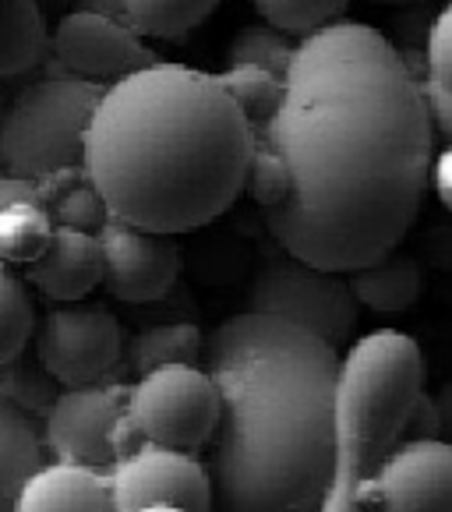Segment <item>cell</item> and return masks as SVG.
Masks as SVG:
<instances>
[{"label": "cell", "instance_id": "24", "mask_svg": "<svg viewBox=\"0 0 452 512\" xmlns=\"http://www.w3.org/2000/svg\"><path fill=\"white\" fill-rule=\"evenodd\" d=\"M251 4L269 29L290 39H304L339 22V15L350 8V0H251Z\"/></svg>", "mask_w": 452, "mask_h": 512}, {"label": "cell", "instance_id": "5", "mask_svg": "<svg viewBox=\"0 0 452 512\" xmlns=\"http://www.w3.org/2000/svg\"><path fill=\"white\" fill-rule=\"evenodd\" d=\"M99 96L103 85L75 75L39 78L18 92L0 124V174L43 181L82 166L85 128Z\"/></svg>", "mask_w": 452, "mask_h": 512}, {"label": "cell", "instance_id": "22", "mask_svg": "<svg viewBox=\"0 0 452 512\" xmlns=\"http://www.w3.org/2000/svg\"><path fill=\"white\" fill-rule=\"evenodd\" d=\"M216 8L219 0H124L131 29L156 39H184Z\"/></svg>", "mask_w": 452, "mask_h": 512}, {"label": "cell", "instance_id": "10", "mask_svg": "<svg viewBox=\"0 0 452 512\" xmlns=\"http://www.w3.org/2000/svg\"><path fill=\"white\" fill-rule=\"evenodd\" d=\"M113 512L145 505H177L184 512H212V484L205 463L191 452L135 442L106 467Z\"/></svg>", "mask_w": 452, "mask_h": 512}, {"label": "cell", "instance_id": "32", "mask_svg": "<svg viewBox=\"0 0 452 512\" xmlns=\"http://www.w3.org/2000/svg\"><path fill=\"white\" fill-rule=\"evenodd\" d=\"M378 4H392L396 8V4H428V0H378Z\"/></svg>", "mask_w": 452, "mask_h": 512}, {"label": "cell", "instance_id": "18", "mask_svg": "<svg viewBox=\"0 0 452 512\" xmlns=\"http://www.w3.org/2000/svg\"><path fill=\"white\" fill-rule=\"evenodd\" d=\"M39 463L43 442L36 421L8 400H0V512H15L18 491Z\"/></svg>", "mask_w": 452, "mask_h": 512}, {"label": "cell", "instance_id": "15", "mask_svg": "<svg viewBox=\"0 0 452 512\" xmlns=\"http://www.w3.org/2000/svg\"><path fill=\"white\" fill-rule=\"evenodd\" d=\"M15 512H113L106 470L39 463L18 491Z\"/></svg>", "mask_w": 452, "mask_h": 512}, {"label": "cell", "instance_id": "1", "mask_svg": "<svg viewBox=\"0 0 452 512\" xmlns=\"http://www.w3.org/2000/svg\"><path fill=\"white\" fill-rule=\"evenodd\" d=\"M287 174L265 209L283 255L354 272L417 223L435 121L407 53L364 22H332L294 46L272 117L255 131Z\"/></svg>", "mask_w": 452, "mask_h": 512}, {"label": "cell", "instance_id": "12", "mask_svg": "<svg viewBox=\"0 0 452 512\" xmlns=\"http://www.w3.org/2000/svg\"><path fill=\"white\" fill-rule=\"evenodd\" d=\"M96 237L103 248V287L113 301L152 304L177 287L184 258L170 234H152L106 216Z\"/></svg>", "mask_w": 452, "mask_h": 512}, {"label": "cell", "instance_id": "6", "mask_svg": "<svg viewBox=\"0 0 452 512\" xmlns=\"http://www.w3.org/2000/svg\"><path fill=\"white\" fill-rule=\"evenodd\" d=\"M219 421V392L198 364H166L138 375L124 396V424L138 442L195 452Z\"/></svg>", "mask_w": 452, "mask_h": 512}, {"label": "cell", "instance_id": "7", "mask_svg": "<svg viewBox=\"0 0 452 512\" xmlns=\"http://www.w3.org/2000/svg\"><path fill=\"white\" fill-rule=\"evenodd\" d=\"M248 311L287 318V322L315 332L329 347L347 343L361 318V308L350 294L347 272L315 269L290 255L272 258L258 269L248 287Z\"/></svg>", "mask_w": 452, "mask_h": 512}, {"label": "cell", "instance_id": "31", "mask_svg": "<svg viewBox=\"0 0 452 512\" xmlns=\"http://www.w3.org/2000/svg\"><path fill=\"white\" fill-rule=\"evenodd\" d=\"M8 92H4V85H0V124H4V113H8Z\"/></svg>", "mask_w": 452, "mask_h": 512}, {"label": "cell", "instance_id": "17", "mask_svg": "<svg viewBox=\"0 0 452 512\" xmlns=\"http://www.w3.org/2000/svg\"><path fill=\"white\" fill-rule=\"evenodd\" d=\"M50 50V29L39 0H0V82L22 78Z\"/></svg>", "mask_w": 452, "mask_h": 512}, {"label": "cell", "instance_id": "9", "mask_svg": "<svg viewBox=\"0 0 452 512\" xmlns=\"http://www.w3.org/2000/svg\"><path fill=\"white\" fill-rule=\"evenodd\" d=\"M124 396H128V382L121 378L61 389L39 417L43 452H53L57 463L106 470L117 460V424L124 417Z\"/></svg>", "mask_w": 452, "mask_h": 512}, {"label": "cell", "instance_id": "11", "mask_svg": "<svg viewBox=\"0 0 452 512\" xmlns=\"http://www.w3.org/2000/svg\"><path fill=\"white\" fill-rule=\"evenodd\" d=\"M368 512H452V452L442 438H403L361 484Z\"/></svg>", "mask_w": 452, "mask_h": 512}, {"label": "cell", "instance_id": "30", "mask_svg": "<svg viewBox=\"0 0 452 512\" xmlns=\"http://www.w3.org/2000/svg\"><path fill=\"white\" fill-rule=\"evenodd\" d=\"M131 512H184L177 505H145V509H131Z\"/></svg>", "mask_w": 452, "mask_h": 512}, {"label": "cell", "instance_id": "23", "mask_svg": "<svg viewBox=\"0 0 452 512\" xmlns=\"http://www.w3.org/2000/svg\"><path fill=\"white\" fill-rule=\"evenodd\" d=\"M32 329H36V308H32L29 287L15 272V265L0 262V364L25 354Z\"/></svg>", "mask_w": 452, "mask_h": 512}, {"label": "cell", "instance_id": "14", "mask_svg": "<svg viewBox=\"0 0 452 512\" xmlns=\"http://www.w3.org/2000/svg\"><path fill=\"white\" fill-rule=\"evenodd\" d=\"M18 276L46 294L53 304L85 301L103 283V248L92 230L53 226L43 255L22 265Z\"/></svg>", "mask_w": 452, "mask_h": 512}, {"label": "cell", "instance_id": "20", "mask_svg": "<svg viewBox=\"0 0 452 512\" xmlns=\"http://www.w3.org/2000/svg\"><path fill=\"white\" fill-rule=\"evenodd\" d=\"M449 32H452V8L445 4V8L438 11L435 22H431L428 36H424V78H417V82H421L424 99H428L435 131H442V135H449V131H452V75H449L452 50H449Z\"/></svg>", "mask_w": 452, "mask_h": 512}, {"label": "cell", "instance_id": "2", "mask_svg": "<svg viewBox=\"0 0 452 512\" xmlns=\"http://www.w3.org/2000/svg\"><path fill=\"white\" fill-rule=\"evenodd\" d=\"M202 347L219 392L212 512H315L332 467L336 347L262 311L226 318Z\"/></svg>", "mask_w": 452, "mask_h": 512}, {"label": "cell", "instance_id": "3", "mask_svg": "<svg viewBox=\"0 0 452 512\" xmlns=\"http://www.w3.org/2000/svg\"><path fill=\"white\" fill-rule=\"evenodd\" d=\"M255 131L219 75L156 61L103 85L82 170L106 216L191 234L244 195Z\"/></svg>", "mask_w": 452, "mask_h": 512}, {"label": "cell", "instance_id": "29", "mask_svg": "<svg viewBox=\"0 0 452 512\" xmlns=\"http://www.w3.org/2000/svg\"><path fill=\"white\" fill-rule=\"evenodd\" d=\"M75 11H92V15H106V18H117V22H128L124 0H75Z\"/></svg>", "mask_w": 452, "mask_h": 512}, {"label": "cell", "instance_id": "28", "mask_svg": "<svg viewBox=\"0 0 452 512\" xmlns=\"http://www.w3.org/2000/svg\"><path fill=\"white\" fill-rule=\"evenodd\" d=\"M428 188H435V198L449 209L452 205V152L449 149H442L438 156H431Z\"/></svg>", "mask_w": 452, "mask_h": 512}, {"label": "cell", "instance_id": "21", "mask_svg": "<svg viewBox=\"0 0 452 512\" xmlns=\"http://www.w3.org/2000/svg\"><path fill=\"white\" fill-rule=\"evenodd\" d=\"M53 234V219L36 198H15L0 205V262L18 265L43 255Z\"/></svg>", "mask_w": 452, "mask_h": 512}, {"label": "cell", "instance_id": "4", "mask_svg": "<svg viewBox=\"0 0 452 512\" xmlns=\"http://www.w3.org/2000/svg\"><path fill=\"white\" fill-rule=\"evenodd\" d=\"M421 392L424 354L417 339L396 329H378L357 339L339 361L332 467L315 512H368L357 502V491L407 438V421Z\"/></svg>", "mask_w": 452, "mask_h": 512}, {"label": "cell", "instance_id": "27", "mask_svg": "<svg viewBox=\"0 0 452 512\" xmlns=\"http://www.w3.org/2000/svg\"><path fill=\"white\" fill-rule=\"evenodd\" d=\"M294 46L297 43H290V36L269 29L265 22L244 25L226 50V64H251V68H262L269 75L283 78L290 68V57H294Z\"/></svg>", "mask_w": 452, "mask_h": 512}, {"label": "cell", "instance_id": "19", "mask_svg": "<svg viewBox=\"0 0 452 512\" xmlns=\"http://www.w3.org/2000/svg\"><path fill=\"white\" fill-rule=\"evenodd\" d=\"M202 343H205L202 329L191 322L149 325V329L135 332V336L128 339V347L121 350V364H117V368L128 371L131 378H138L152 368H166V364H198Z\"/></svg>", "mask_w": 452, "mask_h": 512}, {"label": "cell", "instance_id": "25", "mask_svg": "<svg viewBox=\"0 0 452 512\" xmlns=\"http://www.w3.org/2000/svg\"><path fill=\"white\" fill-rule=\"evenodd\" d=\"M57 392H61V385L39 368L36 357L29 361L25 354H18L8 364H0V400H8L32 421L46 414V407L57 400Z\"/></svg>", "mask_w": 452, "mask_h": 512}, {"label": "cell", "instance_id": "8", "mask_svg": "<svg viewBox=\"0 0 452 512\" xmlns=\"http://www.w3.org/2000/svg\"><path fill=\"white\" fill-rule=\"evenodd\" d=\"M121 322L103 304H53L36 332V361L61 389L92 385L121 364Z\"/></svg>", "mask_w": 452, "mask_h": 512}, {"label": "cell", "instance_id": "16", "mask_svg": "<svg viewBox=\"0 0 452 512\" xmlns=\"http://www.w3.org/2000/svg\"><path fill=\"white\" fill-rule=\"evenodd\" d=\"M347 283L357 308H368L375 315H403V311H410L421 301L424 269L414 255L389 251L378 262L347 272Z\"/></svg>", "mask_w": 452, "mask_h": 512}, {"label": "cell", "instance_id": "13", "mask_svg": "<svg viewBox=\"0 0 452 512\" xmlns=\"http://www.w3.org/2000/svg\"><path fill=\"white\" fill-rule=\"evenodd\" d=\"M50 43L68 75L89 78V82L99 85L117 82V78L159 61L128 22L92 15V11H68L57 22Z\"/></svg>", "mask_w": 452, "mask_h": 512}, {"label": "cell", "instance_id": "26", "mask_svg": "<svg viewBox=\"0 0 452 512\" xmlns=\"http://www.w3.org/2000/svg\"><path fill=\"white\" fill-rule=\"evenodd\" d=\"M219 85L241 106V113L251 121V131H258L269 121L279 103V92H283V78L269 75L262 68H251V64H226Z\"/></svg>", "mask_w": 452, "mask_h": 512}]
</instances>
